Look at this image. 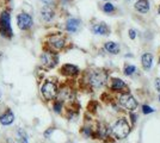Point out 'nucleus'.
Wrapping results in <instances>:
<instances>
[{"label": "nucleus", "instance_id": "obj_1", "mask_svg": "<svg viewBox=\"0 0 160 143\" xmlns=\"http://www.w3.org/2000/svg\"><path fill=\"white\" fill-rule=\"evenodd\" d=\"M80 81L86 88L92 89V91H99L108 85L109 72L103 68H91L82 73Z\"/></svg>", "mask_w": 160, "mask_h": 143}, {"label": "nucleus", "instance_id": "obj_2", "mask_svg": "<svg viewBox=\"0 0 160 143\" xmlns=\"http://www.w3.org/2000/svg\"><path fill=\"white\" fill-rule=\"evenodd\" d=\"M130 132V124L126 117H120L112 125H110V137L115 140H123Z\"/></svg>", "mask_w": 160, "mask_h": 143}, {"label": "nucleus", "instance_id": "obj_3", "mask_svg": "<svg viewBox=\"0 0 160 143\" xmlns=\"http://www.w3.org/2000/svg\"><path fill=\"white\" fill-rule=\"evenodd\" d=\"M67 45V37L62 32L50 34L46 37V48L48 50H52L54 53L62 51Z\"/></svg>", "mask_w": 160, "mask_h": 143}, {"label": "nucleus", "instance_id": "obj_4", "mask_svg": "<svg viewBox=\"0 0 160 143\" xmlns=\"http://www.w3.org/2000/svg\"><path fill=\"white\" fill-rule=\"evenodd\" d=\"M0 35L7 40L13 37V30L11 26V11L7 8L2 10L0 13Z\"/></svg>", "mask_w": 160, "mask_h": 143}, {"label": "nucleus", "instance_id": "obj_5", "mask_svg": "<svg viewBox=\"0 0 160 143\" xmlns=\"http://www.w3.org/2000/svg\"><path fill=\"white\" fill-rule=\"evenodd\" d=\"M41 94L46 102H53L58 98L59 94V86L58 83L50 79L44 80L41 86Z\"/></svg>", "mask_w": 160, "mask_h": 143}, {"label": "nucleus", "instance_id": "obj_6", "mask_svg": "<svg viewBox=\"0 0 160 143\" xmlns=\"http://www.w3.org/2000/svg\"><path fill=\"white\" fill-rule=\"evenodd\" d=\"M117 104L120 105L122 109H124L126 111H129V112H134L135 110L138 109V106H139L136 99L134 98L133 94L129 91L118 94V97H117Z\"/></svg>", "mask_w": 160, "mask_h": 143}, {"label": "nucleus", "instance_id": "obj_7", "mask_svg": "<svg viewBox=\"0 0 160 143\" xmlns=\"http://www.w3.org/2000/svg\"><path fill=\"white\" fill-rule=\"evenodd\" d=\"M59 62V55L58 53H54L52 50L44 49V51L41 55V64L46 69L54 68Z\"/></svg>", "mask_w": 160, "mask_h": 143}, {"label": "nucleus", "instance_id": "obj_8", "mask_svg": "<svg viewBox=\"0 0 160 143\" xmlns=\"http://www.w3.org/2000/svg\"><path fill=\"white\" fill-rule=\"evenodd\" d=\"M16 21H17V26H18V29L22 30V31L30 30V29L33 26L32 17L29 13H25V12H20V13L17 14Z\"/></svg>", "mask_w": 160, "mask_h": 143}, {"label": "nucleus", "instance_id": "obj_9", "mask_svg": "<svg viewBox=\"0 0 160 143\" xmlns=\"http://www.w3.org/2000/svg\"><path fill=\"white\" fill-rule=\"evenodd\" d=\"M108 85H109V88L113 91V92H117L118 94L120 93H123V92H128L129 91V87L126 82L123 81L122 79H117V78H113L110 81H108Z\"/></svg>", "mask_w": 160, "mask_h": 143}, {"label": "nucleus", "instance_id": "obj_10", "mask_svg": "<svg viewBox=\"0 0 160 143\" xmlns=\"http://www.w3.org/2000/svg\"><path fill=\"white\" fill-rule=\"evenodd\" d=\"M60 73L67 78H74V76H78L80 74V69L74 64L66 63L60 68Z\"/></svg>", "mask_w": 160, "mask_h": 143}, {"label": "nucleus", "instance_id": "obj_11", "mask_svg": "<svg viewBox=\"0 0 160 143\" xmlns=\"http://www.w3.org/2000/svg\"><path fill=\"white\" fill-rule=\"evenodd\" d=\"M41 18L44 23H50L55 18V11L52 5H44L41 8Z\"/></svg>", "mask_w": 160, "mask_h": 143}, {"label": "nucleus", "instance_id": "obj_12", "mask_svg": "<svg viewBox=\"0 0 160 143\" xmlns=\"http://www.w3.org/2000/svg\"><path fill=\"white\" fill-rule=\"evenodd\" d=\"M14 122V115L11 109H6L0 113V124L4 126H8Z\"/></svg>", "mask_w": 160, "mask_h": 143}, {"label": "nucleus", "instance_id": "obj_13", "mask_svg": "<svg viewBox=\"0 0 160 143\" xmlns=\"http://www.w3.org/2000/svg\"><path fill=\"white\" fill-rule=\"evenodd\" d=\"M80 26H81L80 19H78V18H69V19H67L65 29H66L67 32H69V34H75V32L79 31Z\"/></svg>", "mask_w": 160, "mask_h": 143}, {"label": "nucleus", "instance_id": "obj_14", "mask_svg": "<svg viewBox=\"0 0 160 143\" xmlns=\"http://www.w3.org/2000/svg\"><path fill=\"white\" fill-rule=\"evenodd\" d=\"M91 30L94 35H100V36H108L110 34V27L108 26L104 21H100L97 24H93L91 26Z\"/></svg>", "mask_w": 160, "mask_h": 143}, {"label": "nucleus", "instance_id": "obj_15", "mask_svg": "<svg viewBox=\"0 0 160 143\" xmlns=\"http://www.w3.org/2000/svg\"><path fill=\"white\" fill-rule=\"evenodd\" d=\"M134 8H135V11H138V12H140V13H148L149 12V0H138L136 2H135V5H134Z\"/></svg>", "mask_w": 160, "mask_h": 143}, {"label": "nucleus", "instance_id": "obj_16", "mask_svg": "<svg viewBox=\"0 0 160 143\" xmlns=\"http://www.w3.org/2000/svg\"><path fill=\"white\" fill-rule=\"evenodd\" d=\"M141 64L145 70L152 68V64H153V55L149 54V53H145V54L141 56Z\"/></svg>", "mask_w": 160, "mask_h": 143}, {"label": "nucleus", "instance_id": "obj_17", "mask_svg": "<svg viewBox=\"0 0 160 143\" xmlns=\"http://www.w3.org/2000/svg\"><path fill=\"white\" fill-rule=\"evenodd\" d=\"M104 49H105V51L109 53V54H112V55H117L120 53V45L116 43V42H107L105 44H104Z\"/></svg>", "mask_w": 160, "mask_h": 143}, {"label": "nucleus", "instance_id": "obj_18", "mask_svg": "<svg viewBox=\"0 0 160 143\" xmlns=\"http://www.w3.org/2000/svg\"><path fill=\"white\" fill-rule=\"evenodd\" d=\"M16 135H17V140L19 143H29V136L25 132V130L22 128H17L16 129Z\"/></svg>", "mask_w": 160, "mask_h": 143}, {"label": "nucleus", "instance_id": "obj_19", "mask_svg": "<svg viewBox=\"0 0 160 143\" xmlns=\"http://www.w3.org/2000/svg\"><path fill=\"white\" fill-rule=\"evenodd\" d=\"M102 11H103L104 13L111 14L116 12V7H115V5L111 4V2H105V4L102 5Z\"/></svg>", "mask_w": 160, "mask_h": 143}, {"label": "nucleus", "instance_id": "obj_20", "mask_svg": "<svg viewBox=\"0 0 160 143\" xmlns=\"http://www.w3.org/2000/svg\"><path fill=\"white\" fill-rule=\"evenodd\" d=\"M62 109H63V102L59 100V99H55L53 100V110L54 112H56V113H59L60 115L61 112H62Z\"/></svg>", "mask_w": 160, "mask_h": 143}, {"label": "nucleus", "instance_id": "obj_21", "mask_svg": "<svg viewBox=\"0 0 160 143\" xmlns=\"http://www.w3.org/2000/svg\"><path fill=\"white\" fill-rule=\"evenodd\" d=\"M123 72H124V74L127 75V76H132V75H134L138 72V68L135 66H133V64H126Z\"/></svg>", "mask_w": 160, "mask_h": 143}, {"label": "nucleus", "instance_id": "obj_22", "mask_svg": "<svg viewBox=\"0 0 160 143\" xmlns=\"http://www.w3.org/2000/svg\"><path fill=\"white\" fill-rule=\"evenodd\" d=\"M142 112L145 113V115H149V113H153L154 110L151 107V106H148V105H143L142 106Z\"/></svg>", "mask_w": 160, "mask_h": 143}, {"label": "nucleus", "instance_id": "obj_23", "mask_svg": "<svg viewBox=\"0 0 160 143\" xmlns=\"http://www.w3.org/2000/svg\"><path fill=\"white\" fill-rule=\"evenodd\" d=\"M128 34H129L130 40H135V38H136V30H135V29H130V30L128 31Z\"/></svg>", "mask_w": 160, "mask_h": 143}, {"label": "nucleus", "instance_id": "obj_24", "mask_svg": "<svg viewBox=\"0 0 160 143\" xmlns=\"http://www.w3.org/2000/svg\"><path fill=\"white\" fill-rule=\"evenodd\" d=\"M54 131V128H49L48 130H46L44 131V134H43V136L46 137V138H48V137H50V135H52V132Z\"/></svg>", "mask_w": 160, "mask_h": 143}, {"label": "nucleus", "instance_id": "obj_25", "mask_svg": "<svg viewBox=\"0 0 160 143\" xmlns=\"http://www.w3.org/2000/svg\"><path fill=\"white\" fill-rule=\"evenodd\" d=\"M154 85H155L157 92H158V93H160V79H155V82H154Z\"/></svg>", "mask_w": 160, "mask_h": 143}, {"label": "nucleus", "instance_id": "obj_26", "mask_svg": "<svg viewBox=\"0 0 160 143\" xmlns=\"http://www.w3.org/2000/svg\"><path fill=\"white\" fill-rule=\"evenodd\" d=\"M129 117L132 118V123H133V124H135L136 119H138V116H136V115H135L134 112H130V113H129Z\"/></svg>", "mask_w": 160, "mask_h": 143}, {"label": "nucleus", "instance_id": "obj_27", "mask_svg": "<svg viewBox=\"0 0 160 143\" xmlns=\"http://www.w3.org/2000/svg\"><path fill=\"white\" fill-rule=\"evenodd\" d=\"M1 59H2V53L0 51V60H1Z\"/></svg>", "mask_w": 160, "mask_h": 143}, {"label": "nucleus", "instance_id": "obj_28", "mask_svg": "<svg viewBox=\"0 0 160 143\" xmlns=\"http://www.w3.org/2000/svg\"><path fill=\"white\" fill-rule=\"evenodd\" d=\"M158 13L160 14V5H159V8H158Z\"/></svg>", "mask_w": 160, "mask_h": 143}, {"label": "nucleus", "instance_id": "obj_29", "mask_svg": "<svg viewBox=\"0 0 160 143\" xmlns=\"http://www.w3.org/2000/svg\"><path fill=\"white\" fill-rule=\"evenodd\" d=\"M0 102H1V94H0Z\"/></svg>", "mask_w": 160, "mask_h": 143}, {"label": "nucleus", "instance_id": "obj_30", "mask_svg": "<svg viewBox=\"0 0 160 143\" xmlns=\"http://www.w3.org/2000/svg\"><path fill=\"white\" fill-rule=\"evenodd\" d=\"M14 143H19V142H14Z\"/></svg>", "mask_w": 160, "mask_h": 143}, {"label": "nucleus", "instance_id": "obj_31", "mask_svg": "<svg viewBox=\"0 0 160 143\" xmlns=\"http://www.w3.org/2000/svg\"><path fill=\"white\" fill-rule=\"evenodd\" d=\"M159 62H160V57H159Z\"/></svg>", "mask_w": 160, "mask_h": 143}, {"label": "nucleus", "instance_id": "obj_32", "mask_svg": "<svg viewBox=\"0 0 160 143\" xmlns=\"http://www.w3.org/2000/svg\"><path fill=\"white\" fill-rule=\"evenodd\" d=\"M159 100H160V97H159Z\"/></svg>", "mask_w": 160, "mask_h": 143}]
</instances>
